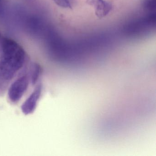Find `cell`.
<instances>
[{
    "mask_svg": "<svg viewBox=\"0 0 156 156\" xmlns=\"http://www.w3.org/2000/svg\"><path fill=\"white\" fill-rule=\"evenodd\" d=\"M0 41V96H2L25 64L26 56L23 48L15 41L5 37L1 38Z\"/></svg>",
    "mask_w": 156,
    "mask_h": 156,
    "instance_id": "cell-1",
    "label": "cell"
},
{
    "mask_svg": "<svg viewBox=\"0 0 156 156\" xmlns=\"http://www.w3.org/2000/svg\"><path fill=\"white\" fill-rule=\"evenodd\" d=\"M142 5L144 11L153 13L156 10V0H143Z\"/></svg>",
    "mask_w": 156,
    "mask_h": 156,
    "instance_id": "cell-6",
    "label": "cell"
},
{
    "mask_svg": "<svg viewBox=\"0 0 156 156\" xmlns=\"http://www.w3.org/2000/svg\"><path fill=\"white\" fill-rule=\"evenodd\" d=\"M86 2L94 7L95 15L99 19L106 16L112 9L111 4L105 0H87Z\"/></svg>",
    "mask_w": 156,
    "mask_h": 156,
    "instance_id": "cell-4",
    "label": "cell"
},
{
    "mask_svg": "<svg viewBox=\"0 0 156 156\" xmlns=\"http://www.w3.org/2000/svg\"><path fill=\"white\" fill-rule=\"evenodd\" d=\"M56 5L59 7L66 9H72V7L69 0H53Z\"/></svg>",
    "mask_w": 156,
    "mask_h": 156,
    "instance_id": "cell-7",
    "label": "cell"
},
{
    "mask_svg": "<svg viewBox=\"0 0 156 156\" xmlns=\"http://www.w3.org/2000/svg\"><path fill=\"white\" fill-rule=\"evenodd\" d=\"M41 66L37 63H33L31 66L29 74L30 80L33 85H35L38 81L41 73Z\"/></svg>",
    "mask_w": 156,
    "mask_h": 156,
    "instance_id": "cell-5",
    "label": "cell"
},
{
    "mask_svg": "<svg viewBox=\"0 0 156 156\" xmlns=\"http://www.w3.org/2000/svg\"><path fill=\"white\" fill-rule=\"evenodd\" d=\"M42 89V85L41 83L39 84L34 88L30 95L23 104L21 110L24 115H30L34 112L37 107V103L41 97Z\"/></svg>",
    "mask_w": 156,
    "mask_h": 156,
    "instance_id": "cell-3",
    "label": "cell"
},
{
    "mask_svg": "<svg viewBox=\"0 0 156 156\" xmlns=\"http://www.w3.org/2000/svg\"><path fill=\"white\" fill-rule=\"evenodd\" d=\"M30 82L29 74H24L16 79L9 88L8 95L10 101L13 103L19 102L27 91Z\"/></svg>",
    "mask_w": 156,
    "mask_h": 156,
    "instance_id": "cell-2",
    "label": "cell"
}]
</instances>
